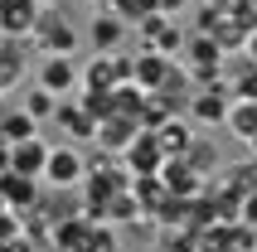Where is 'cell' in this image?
Segmentation results:
<instances>
[{
	"label": "cell",
	"instance_id": "cell-3",
	"mask_svg": "<svg viewBox=\"0 0 257 252\" xmlns=\"http://www.w3.org/2000/svg\"><path fill=\"white\" fill-rule=\"evenodd\" d=\"M228 112H233V87H228V78H223V83L194 87L189 102H185V116L194 126H223V121H228Z\"/></svg>",
	"mask_w": 257,
	"mask_h": 252
},
{
	"label": "cell",
	"instance_id": "cell-10",
	"mask_svg": "<svg viewBox=\"0 0 257 252\" xmlns=\"http://www.w3.org/2000/svg\"><path fill=\"white\" fill-rule=\"evenodd\" d=\"M39 184H44V180H29V175H20V170H0V199H5L15 213H29V209L44 199Z\"/></svg>",
	"mask_w": 257,
	"mask_h": 252
},
{
	"label": "cell",
	"instance_id": "cell-26",
	"mask_svg": "<svg viewBox=\"0 0 257 252\" xmlns=\"http://www.w3.org/2000/svg\"><path fill=\"white\" fill-rule=\"evenodd\" d=\"M5 39H10V34H5V29H0V49H5Z\"/></svg>",
	"mask_w": 257,
	"mask_h": 252
},
{
	"label": "cell",
	"instance_id": "cell-12",
	"mask_svg": "<svg viewBox=\"0 0 257 252\" xmlns=\"http://www.w3.org/2000/svg\"><path fill=\"white\" fill-rule=\"evenodd\" d=\"M165 160H170V155H165V146H160L156 131H141V136L126 146V170L131 175H160Z\"/></svg>",
	"mask_w": 257,
	"mask_h": 252
},
{
	"label": "cell",
	"instance_id": "cell-21",
	"mask_svg": "<svg viewBox=\"0 0 257 252\" xmlns=\"http://www.w3.org/2000/svg\"><path fill=\"white\" fill-rule=\"evenodd\" d=\"M228 87H233V97H257V63L233 68L228 73Z\"/></svg>",
	"mask_w": 257,
	"mask_h": 252
},
{
	"label": "cell",
	"instance_id": "cell-18",
	"mask_svg": "<svg viewBox=\"0 0 257 252\" xmlns=\"http://www.w3.org/2000/svg\"><path fill=\"white\" fill-rule=\"evenodd\" d=\"M185 160H189V170H194V175H204V180H209L214 170H223V160H218V151H214V146H209L204 136H194V146L185 151Z\"/></svg>",
	"mask_w": 257,
	"mask_h": 252
},
{
	"label": "cell",
	"instance_id": "cell-20",
	"mask_svg": "<svg viewBox=\"0 0 257 252\" xmlns=\"http://www.w3.org/2000/svg\"><path fill=\"white\" fill-rule=\"evenodd\" d=\"M107 10H116L131 29H136L146 15H156V0H107Z\"/></svg>",
	"mask_w": 257,
	"mask_h": 252
},
{
	"label": "cell",
	"instance_id": "cell-6",
	"mask_svg": "<svg viewBox=\"0 0 257 252\" xmlns=\"http://www.w3.org/2000/svg\"><path fill=\"white\" fill-rule=\"evenodd\" d=\"M87 180V160L73 146H54L49 151V165H44V184L49 189H78Z\"/></svg>",
	"mask_w": 257,
	"mask_h": 252
},
{
	"label": "cell",
	"instance_id": "cell-7",
	"mask_svg": "<svg viewBox=\"0 0 257 252\" xmlns=\"http://www.w3.org/2000/svg\"><path fill=\"white\" fill-rule=\"evenodd\" d=\"M141 131H146V126L136 121V116L112 112V116H102V121H97V136H92V141H97V146H102L107 155H126V146H131L136 136H141Z\"/></svg>",
	"mask_w": 257,
	"mask_h": 252
},
{
	"label": "cell",
	"instance_id": "cell-19",
	"mask_svg": "<svg viewBox=\"0 0 257 252\" xmlns=\"http://www.w3.org/2000/svg\"><path fill=\"white\" fill-rule=\"evenodd\" d=\"M20 107H25V112L34 116V121H49V116H58V97L49 92V87H29Z\"/></svg>",
	"mask_w": 257,
	"mask_h": 252
},
{
	"label": "cell",
	"instance_id": "cell-25",
	"mask_svg": "<svg viewBox=\"0 0 257 252\" xmlns=\"http://www.w3.org/2000/svg\"><path fill=\"white\" fill-rule=\"evenodd\" d=\"M247 151H252V155H257V136H252V141H247Z\"/></svg>",
	"mask_w": 257,
	"mask_h": 252
},
{
	"label": "cell",
	"instance_id": "cell-28",
	"mask_svg": "<svg viewBox=\"0 0 257 252\" xmlns=\"http://www.w3.org/2000/svg\"><path fill=\"white\" fill-rule=\"evenodd\" d=\"M0 252H5V242H0Z\"/></svg>",
	"mask_w": 257,
	"mask_h": 252
},
{
	"label": "cell",
	"instance_id": "cell-13",
	"mask_svg": "<svg viewBox=\"0 0 257 252\" xmlns=\"http://www.w3.org/2000/svg\"><path fill=\"white\" fill-rule=\"evenodd\" d=\"M126 29H131V25L121 20V15L102 5V10L92 15V25H87V39H92V49H97V54H116V49H121V39H126Z\"/></svg>",
	"mask_w": 257,
	"mask_h": 252
},
{
	"label": "cell",
	"instance_id": "cell-16",
	"mask_svg": "<svg viewBox=\"0 0 257 252\" xmlns=\"http://www.w3.org/2000/svg\"><path fill=\"white\" fill-rule=\"evenodd\" d=\"M223 126L247 146V141L257 136V97H233V112H228V121H223Z\"/></svg>",
	"mask_w": 257,
	"mask_h": 252
},
{
	"label": "cell",
	"instance_id": "cell-1",
	"mask_svg": "<svg viewBox=\"0 0 257 252\" xmlns=\"http://www.w3.org/2000/svg\"><path fill=\"white\" fill-rule=\"evenodd\" d=\"M34 49H39L44 58H54V54H78V29H73V20L58 5H44V15H39V25H34Z\"/></svg>",
	"mask_w": 257,
	"mask_h": 252
},
{
	"label": "cell",
	"instance_id": "cell-23",
	"mask_svg": "<svg viewBox=\"0 0 257 252\" xmlns=\"http://www.w3.org/2000/svg\"><path fill=\"white\" fill-rule=\"evenodd\" d=\"M185 5H189V0H156V10H160V15H170V20L185 10Z\"/></svg>",
	"mask_w": 257,
	"mask_h": 252
},
{
	"label": "cell",
	"instance_id": "cell-5",
	"mask_svg": "<svg viewBox=\"0 0 257 252\" xmlns=\"http://www.w3.org/2000/svg\"><path fill=\"white\" fill-rule=\"evenodd\" d=\"M131 68H136V58L126 54H92V63L83 68V87L87 92H112V87L131 83Z\"/></svg>",
	"mask_w": 257,
	"mask_h": 252
},
{
	"label": "cell",
	"instance_id": "cell-22",
	"mask_svg": "<svg viewBox=\"0 0 257 252\" xmlns=\"http://www.w3.org/2000/svg\"><path fill=\"white\" fill-rule=\"evenodd\" d=\"M243 223H252V228H257V189L243 199Z\"/></svg>",
	"mask_w": 257,
	"mask_h": 252
},
{
	"label": "cell",
	"instance_id": "cell-4",
	"mask_svg": "<svg viewBox=\"0 0 257 252\" xmlns=\"http://www.w3.org/2000/svg\"><path fill=\"white\" fill-rule=\"evenodd\" d=\"M136 39H141V49H156V54H185V44H189V34L180 25H175L170 15H146L141 25H136Z\"/></svg>",
	"mask_w": 257,
	"mask_h": 252
},
{
	"label": "cell",
	"instance_id": "cell-15",
	"mask_svg": "<svg viewBox=\"0 0 257 252\" xmlns=\"http://www.w3.org/2000/svg\"><path fill=\"white\" fill-rule=\"evenodd\" d=\"M156 136H160V146H165V155H185L189 146H194V136H199V126L189 121L185 112H175V116H165V121L156 126Z\"/></svg>",
	"mask_w": 257,
	"mask_h": 252
},
{
	"label": "cell",
	"instance_id": "cell-9",
	"mask_svg": "<svg viewBox=\"0 0 257 252\" xmlns=\"http://www.w3.org/2000/svg\"><path fill=\"white\" fill-rule=\"evenodd\" d=\"M78 83H83V68L73 63V54H54L39 63V87H49L54 97H68Z\"/></svg>",
	"mask_w": 257,
	"mask_h": 252
},
{
	"label": "cell",
	"instance_id": "cell-17",
	"mask_svg": "<svg viewBox=\"0 0 257 252\" xmlns=\"http://www.w3.org/2000/svg\"><path fill=\"white\" fill-rule=\"evenodd\" d=\"M29 136H39V121H34L25 107H10V112L0 116V141H5V146H20V141H29Z\"/></svg>",
	"mask_w": 257,
	"mask_h": 252
},
{
	"label": "cell",
	"instance_id": "cell-2",
	"mask_svg": "<svg viewBox=\"0 0 257 252\" xmlns=\"http://www.w3.org/2000/svg\"><path fill=\"white\" fill-rule=\"evenodd\" d=\"M223 44L214 39V34H189V44H185V68H189V78H194V87H204V83H223L228 73H223Z\"/></svg>",
	"mask_w": 257,
	"mask_h": 252
},
{
	"label": "cell",
	"instance_id": "cell-14",
	"mask_svg": "<svg viewBox=\"0 0 257 252\" xmlns=\"http://www.w3.org/2000/svg\"><path fill=\"white\" fill-rule=\"evenodd\" d=\"M49 141L44 136H29L20 141V146H10V170H20V175H29V180H44V165H49Z\"/></svg>",
	"mask_w": 257,
	"mask_h": 252
},
{
	"label": "cell",
	"instance_id": "cell-11",
	"mask_svg": "<svg viewBox=\"0 0 257 252\" xmlns=\"http://www.w3.org/2000/svg\"><path fill=\"white\" fill-rule=\"evenodd\" d=\"M170 73H175V58H170V54L141 49V54H136V68H131V83L146 87V92H160V87L170 83Z\"/></svg>",
	"mask_w": 257,
	"mask_h": 252
},
{
	"label": "cell",
	"instance_id": "cell-8",
	"mask_svg": "<svg viewBox=\"0 0 257 252\" xmlns=\"http://www.w3.org/2000/svg\"><path fill=\"white\" fill-rule=\"evenodd\" d=\"M39 15H44V0H0V29L10 39H34Z\"/></svg>",
	"mask_w": 257,
	"mask_h": 252
},
{
	"label": "cell",
	"instance_id": "cell-27",
	"mask_svg": "<svg viewBox=\"0 0 257 252\" xmlns=\"http://www.w3.org/2000/svg\"><path fill=\"white\" fill-rule=\"evenodd\" d=\"M92 5H107V0H92Z\"/></svg>",
	"mask_w": 257,
	"mask_h": 252
},
{
	"label": "cell",
	"instance_id": "cell-24",
	"mask_svg": "<svg viewBox=\"0 0 257 252\" xmlns=\"http://www.w3.org/2000/svg\"><path fill=\"white\" fill-rule=\"evenodd\" d=\"M243 54H247V63H257V29L247 34V44H243Z\"/></svg>",
	"mask_w": 257,
	"mask_h": 252
}]
</instances>
